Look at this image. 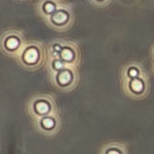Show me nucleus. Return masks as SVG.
Instances as JSON below:
<instances>
[{
  "instance_id": "f257e3e1",
  "label": "nucleus",
  "mask_w": 154,
  "mask_h": 154,
  "mask_svg": "<svg viewBox=\"0 0 154 154\" xmlns=\"http://www.w3.org/2000/svg\"><path fill=\"white\" fill-rule=\"evenodd\" d=\"M102 154H129L127 146L120 142H111L103 149Z\"/></svg>"
},
{
  "instance_id": "f03ea898",
  "label": "nucleus",
  "mask_w": 154,
  "mask_h": 154,
  "mask_svg": "<svg viewBox=\"0 0 154 154\" xmlns=\"http://www.w3.org/2000/svg\"><path fill=\"white\" fill-rule=\"evenodd\" d=\"M38 58L37 52L33 49L28 50L25 53V59L28 63H34Z\"/></svg>"
},
{
  "instance_id": "7ed1b4c3",
  "label": "nucleus",
  "mask_w": 154,
  "mask_h": 154,
  "mask_svg": "<svg viewBox=\"0 0 154 154\" xmlns=\"http://www.w3.org/2000/svg\"><path fill=\"white\" fill-rule=\"evenodd\" d=\"M36 109L38 113L40 115H44L46 114L49 110V106L45 102H39L36 105Z\"/></svg>"
},
{
  "instance_id": "20e7f679",
  "label": "nucleus",
  "mask_w": 154,
  "mask_h": 154,
  "mask_svg": "<svg viewBox=\"0 0 154 154\" xmlns=\"http://www.w3.org/2000/svg\"><path fill=\"white\" fill-rule=\"evenodd\" d=\"M53 19L55 22L57 23H62L67 19V15L63 12H58L55 14L53 17Z\"/></svg>"
},
{
  "instance_id": "39448f33",
  "label": "nucleus",
  "mask_w": 154,
  "mask_h": 154,
  "mask_svg": "<svg viewBox=\"0 0 154 154\" xmlns=\"http://www.w3.org/2000/svg\"><path fill=\"white\" fill-rule=\"evenodd\" d=\"M131 87L134 91L137 93L140 92L143 89V86L139 80H134L133 81L131 84Z\"/></svg>"
},
{
  "instance_id": "423d86ee",
  "label": "nucleus",
  "mask_w": 154,
  "mask_h": 154,
  "mask_svg": "<svg viewBox=\"0 0 154 154\" xmlns=\"http://www.w3.org/2000/svg\"><path fill=\"white\" fill-rule=\"evenodd\" d=\"M70 79V75L68 72H64L59 77V81L61 84H66Z\"/></svg>"
},
{
  "instance_id": "0eeeda50",
  "label": "nucleus",
  "mask_w": 154,
  "mask_h": 154,
  "mask_svg": "<svg viewBox=\"0 0 154 154\" xmlns=\"http://www.w3.org/2000/svg\"><path fill=\"white\" fill-rule=\"evenodd\" d=\"M42 124L45 128L51 129L54 126V121L51 118H45L42 120Z\"/></svg>"
},
{
  "instance_id": "6e6552de",
  "label": "nucleus",
  "mask_w": 154,
  "mask_h": 154,
  "mask_svg": "<svg viewBox=\"0 0 154 154\" xmlns=\"http://www.w3.org/2000/svg\"><path fill=\"white\" fill-rule=\"evenodd\" d=\"M18 45V40L14 38H12L9 39L7 42V46L8 48L14 49L16 48Z\"/></svg>"
},
{
  "instance_id": "1a4fd4ad",
  "label": "nucleus",
  "mask_w": 154,
  "mask_h": 154,
  "mask_svg": "<svg viewBox=\"0 0 154 154\" xmlns=\"http://www.w3.org/2000/svg\"><path fill=\"white\" fill-rule=\"evenodd\" d=\"M73 55L70 51L69 50H64L62 53V57L66 60H70L72 58Z\"/></svg>"
},
{
  "instance_id": "9d476101",
  "label": "nucleus",
  "mask_w": 154,
  "mask_h": 154,
  "mask_svg": "<svg viewBox=\"0 0 154 154\" xmlns=\"http://www.w3.org/2000/svg\"><path fill=\"white\" fill-rule=\"evenodd\" d=\"M54 7L53 4H47L45 6V10L47 12H49V13L52 12L54 10Z\"/></svg>"
},
{
  "instance_id": "9b49d317",
  "label": "nucleus",
  "mask_w": 154,
  "mask_h": 154,
  "mask_svg": "<svg viewBox=\"0 0 154 154\" xmlns=\"http://www.w3.org/2000/svg\"><path fill=\"white\" fill-rule=\"evenodd\" d=\"M55 65H56V68H58V69L61 68V67H62V64H61V63L60 62V61H57V62H56V64H55Z\"/></svg>"
},
{
  "instance_id": "f8f14e48",
  "label": "nucleus",
  "mask_w": 154,
  "mask_h": 154,
  "mask_svg": "<svg viewBox=\"0 0 154 154\" xmlns=\"http://www.w3.org/2000/svg\"><path fill=\"white\" fill-rule=\"evenodd\" d=\"M130 74L132 76L134 77V76H136L137 75V72L135 70H132L131 72H130Z\"/></svg>"
}]
</instances>
